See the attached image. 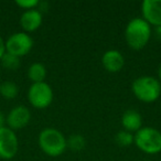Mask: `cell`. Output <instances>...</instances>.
<instances>
[{
  "mask_svg": "<svg viewBox=\"0 0 161 161\" xmlns=\"http://www.w3.org/2000/svg\"><path fill=\"white\" fill-rule=\"evenodd\" d=\"M141 18L151 27H161V0H143L141 3Z\"/></svg>",
  "mask_w": 161,
  "mask_h": 161,
  "instance_id": "obj_9",
  "label": "cell"
},
{
  "mask_svg": "<svg viewBox=\"0 0 161 161\" xmlns=\"http://www.w3.org/2000/svg\"><path fill=\"white\" fill-rule=\"evenodd\" d=\"M0 83H1V82H0Z\"/></svg>",
  "mask_w": 161,
  "mask_h": 161,
  "instance_id": "obj_23",
  "label": "cell"
},
{
  "mask_svg": "<svg viewBox=\"0 0 161 161\" xmlns=\"http://www.w3.org/2000/svg\"><path fill=\"white\" fill-rule=\"evenodd\" d=\"M121 125L124 130L136 134L140 128H142V116L138 110L127 109L121 116Z\"/></svg>",
  "mask_w": 161,
  "mask_h": 161,
  "instance_id": "obj_12",
  "label": "cell"
},
{
  "mask_svg": "<svg viewBox=\"0 0 161 161\" xmlns=\"http://www.w3.org/2000/svg\"><path fill=\"white\" fill-rule=\"evenodd\" d=\"M19 94V86L11 80L0 83V95L5 99H14Z\"/></svg>",
  "mask_w": 161,
  "mask_h": 161,
  "instance_id": "obj_14",
  "label": "cell"
},
{
  "mask_svg": "<svg viewBox=\"0 0 161 161\" xmlns=\"http://www.w3.org/2000/svg\"><path fill=\"white\" fill-rule=\"evenodd\" d=\"M66 143H67V148L72 150V151H82V150L85 148L86 146V140L82 135L80 134H73L66 138Z\"/></svg>",
  "mask_w": 161,
  "mask_h": 161,
  "instance_id": "obj_15",
  "label": "cell"
},
{
  "mask_svg": "<svg viewBox=\"0 0 161 161\" xmlns=\"http://www.w3.org/2000/svg\"><path fill=\"white\" fill-rule=\"evenodd\" d=\"M28 78L33 83H42L45 82V78L47 75V67L40 62H34L29 66L27 72Z\"/></svg>",
  "mask_w": 161,
  "mask_h": 161,
  "instance_id": "obj_13",
  "label": "cell"
},
{
  "mask_svg": "<svg viewBox=\"0 0 161 161\" xmlns=\"http://www.w3.org/2000/svg\"><path fill=\"white\" fill-rule=\"evenodd\" d=\"M152 36V27L141 17L134 18L127 23L125 29V40L128 47L135 51L142 50Z\"/></svg>",
  "mask_w": 161,
  "mask_h": 161,
  "instance_id": "obj_1",
  "label": "cell"
},
{
  "mask_svg": "<svg viewBox=\"0 0 161 161\" xmlns=\"http://www.w3.org/2000/svg\"><path fill=\"white\" fill-rule=\"evenodd\" d=\"M134 143L147 154L159 153L161 152V131L149 126L140 128L134 134Z\"/></svg>",
  "mask_w": 161,
  "mask_h": 161,
  "instance_id": "obj_4",
  "label": "cell"
},
{
  "mask_svg": "<svg viewBox=\"0 0 161 161\" xmlns=\"http://www.w3.org/2000/svg\"><path fill=\"white\" fill-rule=\"evenodd\" d=\"M19 150V140L16 131L7 126L0 128V159L10 160Z\"/></svg>",
  "mask_w": 161,
  "mask_h": 161,
  "instance_id": "obj_7",
  "label": "cell"
},
{
  "mask_svg": "<svg viewBox=\"0 0 161 161\" xmlns=\"http://www.w3.org/2000/svg\"><path fill=\"white\" fill-rule=\"evenodd\" d=\"M30 120H31V112L27 106L23 105L14 107L6 116L7 127L14 131L27 127Z\"/></svg>",
  "mask_w": 161,
  "mask_h": 161,
  "instance_id": "obj_8",
  "label": "cell"
},
{
  "mask_svg": "<svg viewBox=\"0 0 161 161\" xmlns=\"http://www.w3.org/2000/svg\"><path fill=\"white\" fill-rule=\"evenodd\" d=\"M6 53V47H5V40L3 39V36H0V60L3 56V54Z\"/></svg>",
  "mask_w": 161,
  "mask_h": 161,
  "instance_id": "obj_19",
  "label": "cell"
},
{
  "mask_svg": "<svg viewBox=\"0 0 161 161\" xmlns=\"http://www.w3.org/2000/svg\"><path fill=\"white\" fill-rule=\"evenodd\" d=\"M102 65L109 73H118L125 66V58L118 50H107L102 56Z\"/></svg>",
  "mask_w": 161,
  "mask_h": 161,
  "instance_id": "obj_10",
  "label": "cell"
},
{
  "mask_svg": "<svg viewBox=\"0 0 161 161\" xmlns=\"http://www.w3.org/2000/svg\"><path fill=\"white\" fill-rule=\"evenodd\" d=\"M131 92L140 102L153 103L161 96V83L154 76H139L132 82Z\"/></svg>",
  "mask_w": 161,
  "mask_h": 161,
  "instance_id": "obj_3",
  "label": "cell"
},
{
  "mask_svg": "<svg viewBox=\"0 0 161 161\" xmlns=\"http://www.w3.org/2000/svg\"><path fill=\"white\" fill-rule=\"evenodd\" d=\"M6 126H7V124H6V115L0 110V128H3Z\"/></svg>",
  "mask_w": 161,
  "mask_h": 161,
  "instance_id": "obj_20",
  "label": "cell"
},
{
  "mask_svg": "<svg viewBox=\"0 0 161 161\" xmlns=\"http://www.w3.org/2000/svg\"><path fill=\"white\" fill-rule=\"evenodd\" d=\"M0 63H1V65H3L6 69L16 71V69H19V66H20V58L14 56V55H12V54L6 52L3 58H1V60H0Z\"/></svg>",
  "mask_w": 161,
  "mask_h": 161,
  "instance_id": "obj_16",
  "label": "cell"
},
{
  "mask_svg": "<svg viewBox=\"0 0 161 161\" xmlns=\"http://www.w3.org/2000/svg\"><path fill=\"white\" fill-rule=\"evenodd\" d=\"M42 21L43 14L38 9L23 11L20 17V25L25 33L36 31L42 25Z\"/></svg>",
  "mask_w": 161,
  "mask_h": 161,
  "instance_id": "obj_11",
  "label": "cell"
},
{
  "mask_svg": "<svg viewBox=\"0 0 161 161\" xmlns=\"http://www.w3.org/2000/svg\"><path fill=\"white\" fill-rule=\"evenodd\" d=\"M38 143L40 149L50 157H58L67 149L66 138L63 132L52 127L41 130L38 136Z\"/></svg>",
  "mask_w": 161,
  "mask_h": 161,
  "instance_id": "obj_2",
  "label": "cell"
},
{
  "mask_svg": "<svg viewBox=\"0 0 161 161\" xmlns=\"http://www.w3.org/2000/svg\"><path fill=\"white\" fill-rule=\"evenodd\" d=\"M39 3H40L39 0H17L16 1V5L19 8L25 10V11L32 10V9H38Z\"/></svg>",
  "mask_w": 161,
  "mask_h": 161,
  "instance_id": "obj_18",
  "label": "cell"
},
{
  "mask_svg": "<svg viewBox=\"0 0 161 161\" xmlns=\"http://www.w3.org/2000/svg\"><path fill=\"white\" fill-rule=\"evenodd\" d=\"M157 78H158V80L161 83V65L159 66V69H158V77H157Z\"/></svg>",
  "mask_w": 161,
  "mask_h": 161,
  "instance_id": "obj_22",
  "label": "cell"
},
{
  "mask_svg": "<svg viewBox=\"0 0 161 161\" xmlns=\"http://www.w3.org/2000/svg\"><path fill=\"white\" fill-rule=\"evenodd\" d=\"M154 32H156L157 39L161 42V27H157L156 29H154Z\"/></svg>",
  "mask_w": 161,
  "mask_h": 161,
  "instance_id": "obj_21",
  "label": "cell"
},
{
  "mask_svg": "<svg viewBox=\"0 0 161 161\" xmlns=\"http://www.w3.org/2000/svg\"><path fill=\"white\" fill-rule=\"evenodd\" d=\"M115 141L120 147H129L134 143V134L126 130H120L115 136Z\"/></svg>",
  "mask_w": 161,
  "mask_h": 161,
  "instance_id": "obj_17",
  "label": "cell"
},
{
  "mask_svg": "<svg viewBox=\"0 0 161 161\" xmlns=\"http://www.w3.org/2000/svg\"><path fill=\"white\" fill-rule=\"evenodd\" d=\"M6 52L10 53L18 58L27 55L33 47V39L29 33L23 31L12 33L7 40L5 41Z\"/></svg>",
  "mask_w": 161,
  "mask_h": 161,
  "instance_id": "obj_6",
  "label": "cell"
},
{
  "mask_svg": "<svg viewBox=\"0 0 161 161\" xmlns=\"http://www.w3.org/2000/svg\"><path fill=\"white\" fill-rule=\"evenodd\" d=\"M54 93L51 85L47 82L33 83L28 90V101L36 109H45L53 102Z\"/></svg>",
  "mask_w": 161,
  "mask_h": 161,
  "instance_id": "obj_5",
  "label": "cell"
}]
</instances>
